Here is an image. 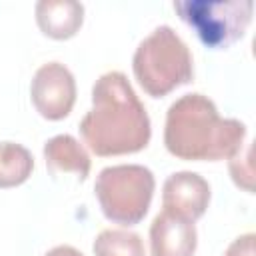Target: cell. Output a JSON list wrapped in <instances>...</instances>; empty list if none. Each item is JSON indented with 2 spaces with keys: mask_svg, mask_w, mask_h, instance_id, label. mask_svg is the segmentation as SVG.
<instances>
[{
  "mask_svg": "<svg viewBox=\"0 0 256 256\" xmlns=\"http://www.w3.org/2000/svg\"><path fill=\"white\" fill-rule=\"evenodd\" d=\"M174 10L198 40L212 50H224L244 38L254 12L252 0H178Z\"/></svg>",
  "mask_w": 256,
  "mask_h": 256,
  "instance_id": "obj_5",
  "label": "cell"
},
{
  "mask_svg": "<svg viewBox=\"0 0 256 256\" xmlns=\"http://www.w3.org/2000/svg\"><path fill=\"white\" fill-rule=\"evenodd\" d=\"M46 168L52 176L74 174L80 182L90 176L92 160L86 148L70 134H58L44 144Z\"/></svg>",
  "mask_w": 256,
  "mask_h": 256,
  "instance_id": "obj_10",
  "label": "cell"
},
{
  "mask_svg": "<svg viewBox=\"0 0 256 256\" xmlns=\"http://www.w3.org/2000/svg\"><path fill=\"white\" fill-rule=\"evenodd\" d=\"M198 246L196 224L168 212L156 214L150 226L152 256H194Z\"/></svg>",
  "mask_w": 256,
  "mask_h": 256,
  "instance_id": "obj_8",
  "label": "cell"
},
{
  "mask_svg": "<svg viewBox=\"0 0 256 256\" xmlns=\"http://www.w3.org/2000/svg\"><path fill=\"white\" fill-rule=\"evenodd\" d=\"M34 170V158L28 148L16 142H0V188L24 184Z\"/></svg>",
  "mask_w": 256,
  "mask_h": 256,
  "instance_id": "obj_11",
  "label": "cell"
},
{
  "mask_svg": "<svg viewBox=\"0 0 256 256\" xmlns=\"http://www.w3.org/2000/svg\"><path fill=\"white\" fill-rule=\"evenodd\" d=\"M84 144L100 158L144 150L152 138L150 116L126 74L112 70L92 86V108L80 120Z\"/></svg>",
  "mask_w": 256,
  "mask_h": 256,
  "instance_id": "obj_1",
  "label": "cell"
},
{
  "mask_svg": "<svg viewBox=\"0 0 256 256\" xmlns=\"http://www.w3.org/2000/svg\"><path fill=\"white\" fill-rule=\"evenodd\" d=\"M246 138V126L236 118H222L216 104L198 92L184 94L166 112L164 146L188 162H218L232 158Z\"/></svg>",
  "mask_w": 256,
  "mask_h": 256,
  "instance_id": "obj_2",
  "label": "cell"
},
{
  "mask_svg": "<svg viewBox=\"0 0 256 256\" xmlns=\"http://www.w3.org/2000/svg\"><path fill=\"white\" fill-rule=\"evenodd\" d=\"M224 256H256L254 254V234L248 232V234H242L238 236L226 250Z\"/></svg>",
  "mask_w": 256,
  "mask_h": 256,
  "instance_id": "obj_14",
  "label": "cell"
},
{
  "mask_svg": "<svg viewBox=\"0 0 256 256\" xmlns=\"http://www.w3.org/2000/svg\"><path fill=\"white\" fill-rule=\"evenodd\" d=\"M132 70L142 90L152 98H164L194 78L190 48L170 26H158L138 44Z\"/></svg>",
  "mask_w": 256,
  "mask_h": 256,
  "instance_id": "obj_3",
  "label": "cell"
},
{
  "mask_svg": "<svg viewBox=\"0 0 256 256\" xmlns=\"http://www.w3.org/2000/svg\"><path fill=\"white\" fill-rule=\"evenodd\" d=\"M230 164V176L234 180V184L246 192H254V172H252V164H250V146H242L232 158H228Z\"/></svg>",
  "mask_w": 256,
  "mask_h": 256,
  "instance_id": "obj_13",
  "label": "cell"
},
{
  "mask_svg": "<svg viewBox=\"0 0 256 256\" xmlns=\"http://www.w3.org/2000/svg\"><path fill=\"white\" fill-rule=\"evenodd\" d=\"M156 180L150 168L140 164H116L104 168L94 192L106 220L122 226H136L148 214Z\"/></svg>",
  "mask_w": 256,
  "mask_h": 256,
  "instance_id": "obj_4",
  "label": "cell"
},
{
  "mask_svg": "<svg viewBox=\"0 0 256 256\" xmlns=\"http://www.w3.org/2000/svg\"><path fill=\"white\" fill-rule=\"evenodd\" d=\"M92 250L96 256H146L142 238L136 232L122 228L102 230L96 236Z\"/></svg>",
  "mask_w": 256,
  "mask_h": 256,
  "instance_id": "obj_12",
  "label": "cell"
},
{
  "mask_svg": "<svg viewBox=\"0 0 256 256\" xmlns=\"http://www.w3.org/2000/svg\"><path fill=\"white\" fill-rule=\"evenodd\" d=\"M44 256H84L80 250H76L74 246H54L52 250H48Z\"/></svg>",
  "mask_w": 256,
  "mask_h": 256,
  "instance_id": "obj_15",
  "label": "cell"
},
{
  "mask_svg": "<svg viewBox=\"0 0 256 256\" xmlns=\"http://www.w3.org/2000/svg\"><path fill=\"white\" fill-rule=\"evenodd\" d=\"M210 184L196 172H174L162 186V208L168 214L196 222L210 204Z\"/></svg>",
  "mask_w": 256,
  "mask_h": 256,
  "instance_id": "obj_7",
  "label": "cell"
},
{
  "mask_svg": "<svg viewBox=\"0 0 256 256\" xmlns=\"http://www.w3.org/2000/svg\"><path fill=\"white\" fill-rule=\"evenodd\" d=\"M34 12L38 28L52 40L74 38L84 22V4L76 0H40Z\"/></svg>",
  "mask_w": 256,
  "mask_h": 256,
  "instance_id": "obj_9",
  "label": "cell"
},
{
  "mask_svg": "<svg viewBox=\"0 0 256 256\" xmlns=\"http://www.w3.org/2000/svg\"><path fill=\"white\" fill-rule=\"evenodd\" d=\"M30 98L42 118L50 122L64 120L76 104L74 74L60 62L40 66L30 84Z\"/></svg>",
  "mask_w": 256,
  "mask_h": 256,
  "instance_id": "obj_6",
  "label": "cell"
}]
</instances>
